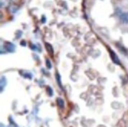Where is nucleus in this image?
<instances>
[{"mask_svg":"<svg viewBox=\"0 0 128 127\" xmlns=\"http://www.w3.org/2000/svg\"><path fill=\"white\" fill-rule=\"evenodd\" d=\"M110 56L111 59H112V61H113V62L118 65L120 64V61L119 60L118 57L116 55V54L113 51H110Z\"/></svg>","mask_w":128,"mask_h":127,"instance_id":"obj_1","label":"nucleus"},{"mask_svg":"<svg viewBox=\"0 0 128 127\" xmlns=\"http://www.w3.org/2000/svg\"><path fill=\"white\" fill-rule=\"evenodd\" d=\"M5 48L9 52H14L15 49V46L13 43L8 42L6 44L5 46Z\"/></svg>","mask_w":128,"mask_h":127,"instance_id":"obj_2","label":"nucleus"},{"mask_svg":"<svg viewBox=\"0 0 128 127\" xmlns=\"http://www.w3.org/2000/svg\"><path fill=\"white\" fill-rule=\"evenodd\" d=\"M120 20L124 24H128V13L126 12L120 15Z\"/></svg>","mask_w":128,"mask_h":127,"instance_id":"obj_3","label":"nucleus"},{"mask_svg":"<svg viewBox=\"0 0 128 127\" xmlns=\"http://www.w3.org/2000/svg\"><path fill=\"white\" fill-rule=\"evenodd\" d=\"M45 47L47 50V51L50 54H53V50L52 48V46L49 43H46L45 44Z\"/></svg>","mask_w":128,"mask_h":127,"instance_id":"obj_4","label":"nucleus"},{"mask_svg":"<svg viewBox=\"0 0 128 127\" xmlns=\"http://www.w3.org/2000/svg\"><path fill=\"white\" fill-rule=\"evenodd\" d=\"M57 103H58V104L59 105V107L62 108L64 106V102L63 101V100L61 99H58V100H57Z\"/></svg>","mask_w":128,"mask_h":127,"instance_id":"obj_5","label":"nucleus"},{"mask_svg":"<svg viewBox=\"0 0 128 127\" xmlns=\"http://www.w3.org/2000/svg\"><path fill=\"white\" fill-rule=\"evenodd\" d=\"M7 3L8 2H7L6 0H3V1H2V0H1V8L5 7L7 5Z\"/></svg>","mask_w":128,"mask_h":127,"instance_id":"obj_6","label":"nucleus"},{"mask_svg":"<svg viewBox=\"0 0 128 127\" xmlns=\"http://www.w3.org/2000/svg\"><path fill=\"white\" fill-rule=\"evenodd\" d=\"M46 65H47V67L49 68V69H50L51 68V63H50V62L48 60H47V61H46Z\"/></svg>","mask_w":128,"mask_h":127,"instance_id":"obj_7","label":"nucleus"},{"mask_svg":"<svg viewBox=\"0 0 128 127\" xmlns=\"http://www.w3.org/2000/svg\"><path fill=\"white\" fill-rule=\"evenodd\" d=\"M12 1H15V0H12Z\"/></svg>","mask_w":128,"mask_h":127,"instance_id":"obj_8","label":"nucleus"}]
</instances>
